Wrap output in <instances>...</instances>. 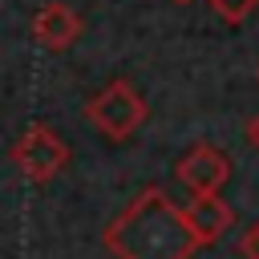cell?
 Returning <instances> with one entry per match:
<instances>
[{
  "label": "cell",
  "instance_id": "cell-2",
  "mask_svg": "<svg viewBox=\"0 0 259 259\" xmlns=\"http://www.w3.org/2000/svg\"><path fill=\"white\" fill-rule=\"evenodd\" d=\"M85 117H89L109 142H121V138H130V134L146 121V101H142V93H138L130 81H109L101 93L89 97Z\"/></svg>",
  "mask_w": 259,
  "mask_h": 259
},
{
  "label": "cell",
  "instance_id": "cell-3",
  "mask_svg": "<svg viewBox=\"0 0 259 259\" xmlns=\"http://www.w3.org/2000/svg\"><path fill=\"white\" fill-rule=\"evenodd\" d=\"M12 162L20 166V174L24 178H32V182H49L53 174H61L65 170V162H69V146L49 130V125H28L20 138H16V146H12Z\"/></svg>",
  "mask_w": 259,
  "mask_h": 259
},
{
  "label": "cell",
  "instance_id": "cell-6",
  "mask_svg": "<svg viewBox=\"0 0 259 259\" xmlns=\"http://www.w3.org/2000/svg\"><path fill=\"white\" fill-rule=\"evenodd\" d=\"M186 223H190V231L198 235V243L206 247V243H219V239L231 231L235 210H231L227 198H219V194H194V202L186 206Z\"/></svg>",
  "mask_w": 259,
  "mask_h": 259
},
{
  "label": "cell",
  "instance_id": "cell-7",
  "mask_svg": "<svg viewBox=\"0 0 259 259\" xmlns=\"http://www.w3.org/2000/svg\"><path fill=\"white\" fill-rule=\"evenodd\" d=\"M255 4H259V0H210L214 16L227 20V24H243V20L255 12Z\"/></svg>",
  "mask_w": 259,
  "mask_h": 259
},
{
  "label": "cell",
  "instance_id": "cell-9",
  "mask_svg": "<svg viewBox=\"0 0 259 259\" xmlns=\"http://www.w3.org/2000/svg\"><path fill=\"white\" fill-rule=\"evenodd\" d=\"M247 142L259 150V117H251V121H247Z\"/></svg>",
  "mask_w": 259,
  "mask_h": 259
},
{
  "label": "cell",
  "instance_id": "cell-8",
  "mask_svg": "<svg viewBox=\"0 0 259 259\" xmlns=\"http://www.w3.org/2000/svg\"><path fill=\"white\" fill-rule=\"evenodd\" d=\"M239 251H243V259H259V219L243 231V239H239Z\"/></svg>",
  "mask_w": 259,
  "mask_h": 259
},
{
  "label": "cell",
  "instance_id": "cell-4",
  "mask_svg": "<svg viewBox=\"0 0 259 259\" xmlns=\"http://www.w3.org/2000/svg\"><path fill=\"white\" fill-rule=\"evenodd\" d=\"M227 178H231V158L219 154L214 146H194L178 162V182L190 194H219Z\"/></svg>",
  "mask_w": 259,
  "mask_h": 259
},
{
  "label": "cell",
  "instance_id": "cell-5",
  "mask_svg": "<svg viewBox=\"0 0 259 259\" xmlns=\"http://www.w3.org/2000/svg\"><path fill=\"white\" fill-rule=\"evenodd\" d=\"M32 36H36L45 49L61 53V49H69V45L81 36V16H77L65 0H49V4L32 16Z\"/></svg>",
  "mask_w": 259,
  "mask_h": 259
},
{
  "label": "cell",
  "instance_id": "cell-1",
  "mask_svg": "<svg viewBox=\"0 0 259 259\" xmlns=\"http://www.w3.org/2000/svg\"><path fill=\"white\" fill-rule=\"evenodd\" d=\"M117 259H190L202 243L186 223V210L170 202L166 190H142L101 235Z\"/></svg>",
  "mask_w": 259,
  "mask_h": 259
},
{
  "label": "cell",
  "instance_id": "cell-10",
  "mask_svg": "<svg viewBox=\"0 0 259 259\" xmlns=\"http://www.w3.org/2000/svg\"><path fill=\"white\" fill-rule=\"evenodd\" d=\"M174 4H190V0H174Z\"/></svg>",
  "mask_w": 259,
  "mask_h": 259
}]
</instances>
